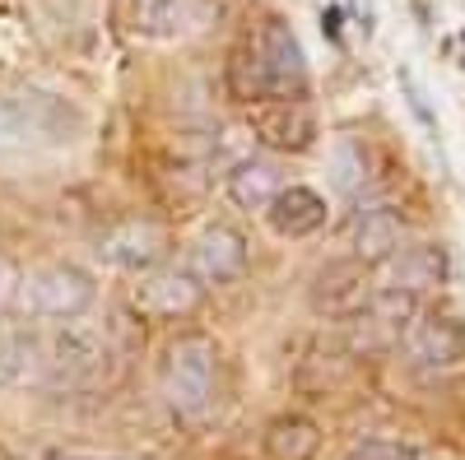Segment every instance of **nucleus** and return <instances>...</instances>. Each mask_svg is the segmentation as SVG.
<instances>
[{"instance_id": "dca6fc26", "label": "nucleus", "mask_w": 465, "mask_h": 460, "mask_svg": "<svg viewBox=\"0 0 465 460\" xmlns=\"http://www.w3.org/2000/svg\"><path fill=\"white\" fill-rule=\"evenodd\" d=\"M377 284L368 279V265H359L354 256L349 260H335V265H326V270L317 275V284H312V307L317 312H326V317H340V321H349L363 307V298L372 293Z\"/></svg>"}, {"instance_id": "f03ea898", "label": "nucleus", "mask_w": 465, "mask_h": 460, "mask_svg": "<svg viewBox=\"0 0 465 460\" xmlns=\"http://www.w3.org/2000/svg\"><path fill=\"white\" fill-rule=\"evenodd\" d=\"M80 112L47 89H10L0 93V144L10 149H61L80 135Z\"/></svg>"}, {"instance_id": "0eeeda50", "label": "nucleus", "mask_w": 465, "mask_h": 460, "mask_svg": "<svg viewBox=\"0 0 465 460\" xmlns=\"http://www.w3.org/2000/svg\"><path fill=\"white\" fill-rule=\"evenodd\" d=\"M405 363L419 377H447L465 363V326L451 312H423L405 330Z\"/></svg>"}, {"instance_id": "4be33fe9", "label": "nucleus", "mask_w": 465, "mask_h": 460, "mask_svg": "<svg viewBox=\"0 0 465 460\" xmlns=\"http://www.w3.org/2000/svg\"><path fill=\"white\" fill-rule=\"evenodd\" d=\"M460 43H465V37H460Z\"/></svg>"}, {"instance_id": "4468645a", "label": "nucleus", "mask_w": 465, "mask_h": 460, "mask_svg": "<svg viewBox=\"0 0 465 460\" xmlns=\"http://www.w3.org/2000/svg\"><path fill=\"white\" fill-rule=\"evenodd\" d=\"M261 214H265V223H270V233H275V238L298 242V238H312V233H322V228H326V214H331V205H326L322 191L302 186V181H284V186L275 191V201H270Z\"/></svg>"}, {"instance_id": "1a4fd4ad", "label": "nucleus", "mask_w": 465, "mask_h": 460, "mask_svg": "<svg viewBox=\"0 0 465 460\" xmlns=\"http://www.w3.org/2000/svg\"><path fill=\"white\" fill-rule=\"evenodd\" d=\"M94 256L103 265H112V270H122V275H144L153 265H163L168 233L149 219H122V223L103 228L94 238Z\"/></svg>"}, {"instance_id": "f257e3e1", "label": "nucleus", "mask_w": 465, "mask_h": 460, "mask_svg": "<svg viewBox=\"0 0 465 460\" xmlns=\"http://www.w3.org/2000/svg\"><path fill=\"white\" fill-rule=\"evenodd\" d=\"M232 89L242 103L261 98H302L307 93V56L298 33L284 19H265L252 47L238 52L232 61Z\"/></svg>"}, {"instance_id": "39448f33", "label": "nucleus", "mask_w": 465, "mask_h": 460, "mask_svg": "<svg viewBox=\"0 0 465 460\" xmlns=\"http://www.w3.org/2000/svg\"><path fill=\"white\" fill-rule=\"evenodd\" d=\"M107 335L94 321H56L43 339V387L47 391H80L103 372Z\"/></svg>"}, {"instance_id": "412c9836", "label": "nucleus", "mask_w": 465, "mask_h": 460, "mask_svg": "<svg viewBox=\"0 0 465 460\" xmlns=\"http://www.w3.org/2000/svg\"><path fill=\"white\" fill-rule=\"evenodd\" d=\"M15 293H19V270H15L10 256H0V312L15 307Z\"/></svg>"}, {"instance_id": "9d476101", "label": "nucleus", "mask_w": 465, "mask_h": 460, "mask_svg": "<svg viewBox=\"0 0 465 460\" xmlns=\"http://www.w3.org/2000/svg\"><path fill=\"white\" fill-rule=\"evenodd\" d=\"M247 126L270 153H307L317 144V117L302 98H261Z\"/></svg>"}, {"instance_id": "6e6552de", "label": "nucleus", "mask_w": 465, "mask_h": 460, "mask_svg": "<svg viewBox=\"0 0 465 460\" xmlns=\"http://www.w3.org/2000/svg\"><path fill=\"white\" fill-rule=\"evenodd\" d=\"M205 298V284L186 270V265H153V270L135 275L131 284V307L149 321H177L191 317Z\"/></svg>"}, {"instance_id": "aec40b11", "label": "nucleus", "mask_w": 465, "mask_h": 460, "mask_svg": "<svg viewBox=\"0 0 465 460\" xmlns=\"http://www.w3.org/2000/svg\"><path fill=\"white\" fill-rule=\"evenodd\" d=\"M344 460H423L410 442H391V437H372V442H359Z\"/></svg>"}, {"instance_id": "423d86ee", "label": "nucleus", "mask_w": 465, "mask_h": 460, "mask_svg": "<svg viewBox=\"0 0 465 460\" xmlns=\"http://www.w3.org/2000/svg\"><path fill=\"white\" fill-rule=\"evenodd\" d=\"M419 317V298L414 293H401V289H372L363 298V307L349 317V344L363 354H381V349H396L405 339L410 321Z\"/></svg>"}, {"instance_id": "6ab92c4d", "label": "nucleus", "mask_w": 465, "mask_h": 460, "mask_svg": "<svg viewBox=\"0 0 465 460\" xmlns=\"http://www.w3.org/2000/svg\"><path fill=\"white\" fill-rule=\"evenodd\" d=\"M322 428L307 414H284L265 428V455L270 460H317Z\"/></svg>"}, {"instance_id": "2eb2a0df", "label": "nucleus", "mask_w": 465, "mask_h": 460, "mask_svg": "<svg viewBox=\"0 0 465 460\" xmlns=\"http://www.w3.org/2000/svg\"><path fill=\"white\" fill-rule=\"evenodd\" d=\"M43 339L47 330H37L28 321H0V387H43Z\"/></svg>"}, {"instance_id": "a211bd4d", "label": "nucleus", "mask_w": 465, "mask_h": 460, "mask_svg": "<svg viewBox=\"0 0 465 460\" xmlns=\"http://www.w3.org/2000/svg\"><path fill=\"white\" fill-rule=\"evenodd\" d=\"M280 186H284V172L275 159H242V163H232V172L223 181L228 201L238 210H265Z\"/></svg>"}, {"instance_id": "f3484780", "label": "nucleus", "mask_w": 465, "mask_h": 460, "mask_svg": "<svg viewBox=\"0 0 465 460\" xmlns=\"http://www.w3.org/2000/svg\"><path fill=\"white\" fill-rule=\"evenodd\" d=\"M126 19L140 37L168 43V37H182L201 24V5L196 0H126Z\"/></svg>"}, {"instance_id": "20e7f679", "label": "nucleus", "mask_w": 465, "mask_h": 460, "mask_svg": "<svg viewBox=\"0 0 465 460\" xmlns=\"http://www.w3.org/2000/svg\"><path fill=\"white\" fill-rule=\"evenodd\" d=\"M94 298H98V284L84 265L52 260V265H37V270L19 275L15 307L33 321H70V317H84Z\"/></svg>"}, {"instance_id": "9b49d317", "label": "nucleus", "mask_w": 465, "mask_h": 460, "mask_svg": "<svg viewBox=\"0 0 465 460\" xmlns=\"http://www.w3.org/2000/svg\"><path fill=\"white\" fill-rule=\"evenodd\" d=\"M451 279V256L442 242H405L391 260L377 265V284L381 289H401V293H429Z\"/></svg>"}, {"instance_id": "f8f14e48", "label": "nucleus", "mask_w": 465, "mask_h": 460, "mask_svg": "<svg viewBox=\"0 0 465 460\" xmlns=\"http://www.w3.org/2000/svg\"><path fill=\"white\" fill-rule=\"evenodd\" d=\"M186 270L196 275L205 289L232 284V279H238V275L247 270V238H242L232 223H210L205 233H201L196 242H191Z\"/></svg>"}, {"instance_id": "ddd939ff", "label": "nucleus", "mask_w": 465, "mask_h": 460, "mask_svg": "<svg viewBox=\"0 0 465 460\" xmlns=\"http://www.w3.org/2000/svg\"><path fill=\"white\" fill-rule=\"evenodd\" d=\"M349 256L368 270H377L381 260H391L405 247V214L396 205H363L349 219Z\"/></svg>"}, {"instance_id": "7ed1b4c3", "label": "nucleus", "mask_w": 465, "mask_h": 460, "mask_svg": "<svg viewBox=\"0 0 465 460\" xmlns=\"http://www.w3.org/2000/svg\"><path fill=\"white\" fill-rule=\"evenodd\" d=\"M214 372H219V354L210 335H177L163 354L159 381H163V400L177 418H201L214 405Z\"/></svg>"}]
</instances>
